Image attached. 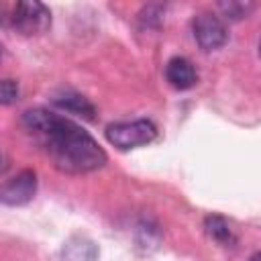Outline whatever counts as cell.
I'll return each instance as SVG.
<instances>
[{
  "label": "cell",
  "instance_id": "obj_11",
  "mask_svg": "<svg viewBox=\"0 0 261 261\" xmlns=\"http://www.w3.org/2000/svg\"><path fill=\"white\" fill-rule=\"evenodd\" d=\"M18 84L14 80H0V104H12L18 100Z\"/></svg>",
  "mask_w": 261,
  "mask_h": 261
},
{
  "label": "cell",
  "instance_id": "obj_2",
  "mask_svg": "<svg viewBox=\"0 0 261 261\" xmlns=\"http://www.w3.org/2000/svg\"><path fill=\"white\" fill-rule=\"evenodd\" d=\"M155 139H157V126L147 118L114 122L106 126V141L120 151L145 147Z\"/></svg>",
  "mask_w": 261,
  "mask_h": 261
},
{
  "label": "cell",
  "instance_id": "obj_1",
  "mask_svg": "<svg viewBox=\"0 0 261 261\" xmlns=\"http://www.w3.org/2000/svg\"><path fill=\"white\" fill-rule=\"evenodd\" d=\"M22 126L63 173H90L108 161L106 151L88 130L47 108L27 110L22 114Z\"/></svg>",
  "mask_w": 261,
  "mask_h": 261
},
{
  "label": "cell",
  "instance_id": "obj_8",
  "mask_svg": "<svg viewBox=\"0 0 261 261\" xmlns=\"http://www.w3.org/2000/svg\"><path fill=\"white\" fill-rule=\"evenodd\" d=\"M204 230H206V234H208L214 243H218L220 247H232V245H237V234H234V230L230 228L228 220L222 218V216H218V214H208V216L204 218Z\"/></svg>",
  "mask_w": 261,
  "mask_h": 261
},
{
  "label": "cell",
  "instance_id": "obj_3",
  "mask_svg": "<svg viewBox=\"0 0 261 261\" xmlns=\"http://www.w3.org/2000/svg\"><path fill=\"white\" fill-rule=\"evenodd\" d=\"M12 24L22 35H41L51 27V12L43 0H16Z\"/></svg>",
  "mask_w": 261,
  "mask_h": 261
},
{
  "label": "cell",
  "instance_id": "obj_4",
  "mask_svg": "<svg viewBox=\"0 0 261 261\" xmlns=\"http://www.w3.org/2000/svg\"><path fill=\"white\" fill-rule=\"evenodd\" d=\"M192 33H194L196 43L204 51H216V49L224 47L228 41V31H226L224 22L216 14H210V12H202V14L194 16Z\"/></svg>",
  "mask_w": 261,
  "mask_h": 261
},
{
  "label": "cell",
  "instance_id": "obj_7",
  "mask_svg": "<svg viewBox=\"0 0 261 261\" xmlns=\"http://www.w3.org/2000/svg\"><path fill=\"white\" fill-rule=\"evenodd\" d=\"M53 104H55L57 108H61V110H65V112H69V114L82 116V118H86V120H94V118H96V108H94V104H92L88 98H84L82 94H77V92H69V90H67V92L55 96V98H53Z\"/></svg>",
  "mask_w": 261,
  "mask_h": 261
},
{
  "label": "cell",
  "instance_id": "obj_10",
  "mask_svg": "<svg viewBox=\"0 0 261 261\" xmlns=\"http://www.w3.org/2000/svg\"><path fill=\"white\" fill-rule=\"evenodd\" d=\"M216 2H218L222 16L232 22L249 18L251 12L255 10V0H216Z\"/></svg>",
  "mask_w": 261,
  "mask_h": 261
},
{
  "label": "cell",
  "instance_id": "obj_5",
  "mask_svg": "<svg viewBox=\"0 0 261 261\" xmlns=\"http://www.w3.org/2000/svg\"><path fill=\"white\" fill-rule=\"evenodd\" d=\"M35 194H37V173L33 169H22L0 184V202L6 206H22L31 202Z\"/></svg>",
  "mask_w": 261,
  "mask_h": 261
},
{
  "label": "cell",
  "instance_id": "obj_6",
  "mask_svg": "<svg viewBox=\"0 0 261 261\" xmlns=\"http://www.w3.org/2000/svg\"><path fill=\"white\" fill-rule=\"evenodd\" d=\"M165 80L175 90H190L198 82V71L194 63L186 57H171L165 65Z\"/></svg>",
  "mask_w": 261,
  "mask_h": 261
},
{
  "label": "cell",
  "instance_id": "obj_9",
  "mask_svg": "<svg viewBox=\"0 0 261 261\" xmlns=\"http://www.w3.org/2000/svg\"><path fill=\"white\" fill-rule=\"evenodd\" d=\"M61 255L65 259H96L98 257V249L92 241L88 239H82V237H73L71 241H67V245H63V251Z\"/></svg>",
  "mask_w": 261,
  "mask_h": 261
}]
</instances>
